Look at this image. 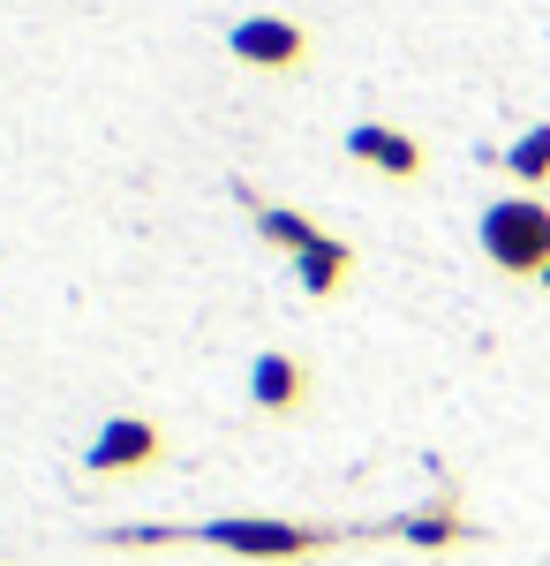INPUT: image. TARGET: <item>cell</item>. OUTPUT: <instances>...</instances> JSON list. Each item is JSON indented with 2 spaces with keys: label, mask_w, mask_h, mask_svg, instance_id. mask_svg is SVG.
Here are the masks:
<instances>
[{
  "label": "cell",
  "mask_w": 550,
  "mask_h": 566,
  "mask_svg": "<svg viewBox=\"0 0 550 566\" xmlns=\"http://www.w3.org/2000/svg\"><path fill=\"white\" fill-rule=\"evenodd\" d=\"M370 528H332V522H272V514H226V522H189V528H114L98 544L114 552H167V544H204V552H234V559H264V566H302L325 559L339 544H355Z\"/></svg>",
  "instance_id": "cell-1"
},
{
  "label": "cell",
  "mask_w": 550,
  "mask_h": 566,
  "mask_svg": "<svg viewBox=\"0 0 550 566\" xmlns=\"http://www.w3.org/2000/svg\"><path fill=\"white\" fill-rule=\"evenodd\" d=\"M506 175L520 189H550V122H536V129H520L506 144Z\"/></svg>",
  "instance_id": "cell-10"
},
{
  "label": "cell",
  "mask_w": 550,
  "mask_h": 566,
  "mask_svg": "<svg viewBox=\"0 0 550 566\" xmlns=\"http://www.w3.org/2000/svg\"><path fill=\"white\" fill-rule=\"evenodd\" d=\"M384 536H400V544H415V552H453V544L475 536V522L461 514V499L445 491V499H430V506H415V514H400Z\"/></svg>",
  "instance_id": "cell-7"
},
{
  "label": "cell",
  "mask_w": 550,
  "mask_h": 566,
  "mask_svg": "<svg viewBox=\"0 0 550 566\" xmlns=\"http://www.w3.org/2000/svg\"><path fill=\"white\" fill-rule=\"evenodd\" d=\"M226 53L264 69V76H295L302 61H309V31H302L295 15H242L226 31Z\"/></svg>",
  "instance_id": "cell-3"
},
{
  "label": "cell",
  "mask_w": 550,
  "mask_h": 566,
  "mask_svg": "<svg viewBox=\"0 0 550 566\" xmlns=\"http://www.w3.org/2000/svg\"><path fill=\"white\" fill-rule=\"evenodd\" d=\"M536 287H550V264H543V280H536Z\"/></svg>",
  "instance_id": "cell-11"
},
{
  "label": "cell",
  "mask_w": 550,
  "mask_h": 566,
  "mask_svg": "<svg viewBox=\"0 0 550 566\" xmlns=\"http://www.w3.org/2000/svg\"><path fill=\"white\" fill-rule=\"evenodd\" d=\"M347 159H362V167L384 175V181H423V167H430L423 136L392 129V122H355V129H347Z\"/></svg>",
  "instance_id": "cell-5"
},
{
  "label": "cell",
  "mask_w": 550,
  "mask_h": 566,
  "mask_svg": "<svg viewBox=\"0 0 550 566\" xmlns=\"http://www.w3.org/2000/svg\"><path fill=\"white\" fill-rule=\"evenodd\" d=\"M242 205L256 212V234H264L272 250H287V258H302V250L325 234V227H317L309 212H295V205H256V197H242Z\"/></svg>",
  "instance_id": "cell-9"
},
{
  "label": "cell",
  "mask_w": 550,
  "mask_h": 566,
  "mask_svg": "<svg viewBox=\"0 0 550 566\" xmlns=\"http://www.w3.org/2000/svg\"><path fill=\"white\" fill-rule=\"evenodd\" d=\"M475 250L498 264L506 280H543V264H550V205L536 197V189L483 205V219H475Z\"/></svg>",
  "instance_id": "cell-2"
},
{
  "label": "cell",
  "mask_w": 550,
  "mask_h": 566,
  "mask_svg": "<svg viewBox=\"0 0 550 566\" xmlns=\"http://www.w3.org/2000/svg\"><path fill=\"white\" fill-rule=\"evenodd\" d=\"M250 400H256V416H302L309 408V363L302 355H287V348H264L250 363Z\"/></svg>",
  "instance_id": "cell-6"
},
{
  "label": "cell",
  "mask_w": 550,
  "mask_h": 566,
  "mask_svg": "<svg viewBox=\"0 0 550 566\" xmlns=\"http://www.w3.org/2000/svg\"><path fill=\"white\" fill-rule=\"evenodd\" d=\"M347 280H355V242H339V234H317V242L295 258V287L309 295V303H332Z\"/></svg>",
  "instance_id": "cell-8"
},
{
  "label": "cell",
  "mask_w": 550,
  "mask_h": 566,
  "mask_svg": "<svg viewBox=\"0 0 550 566\" xmlns=\"http://www.w3.org/2000/svg\"><path fill=\"white\" fill-rule=\"evenodd\" d=\"M159 461H167V431H159L151 416H114L84 453L91 476H144V469H159Z\"/></svg>",
  "instance_id": "cell-4"
}]
</instances>
